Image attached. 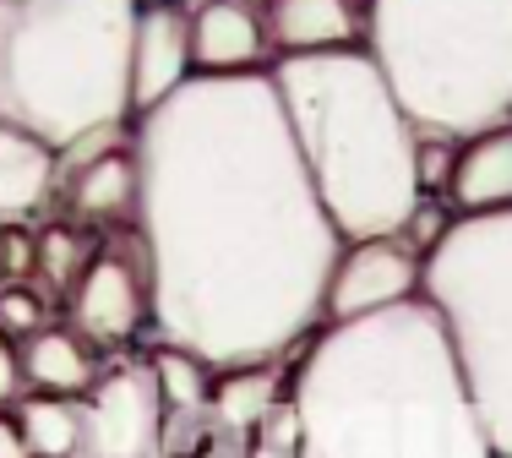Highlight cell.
Wrapping results in <instances>:
<instances>
[{
  "instance_id": "obj_1",
  "label": "cell",
  "mask_w": 512,
  "mask_h": 458,
  "mask_svg": "<svg viewBox=\"0 0 512 458\" xmlns=\"http://www.w3.org/2000/svg\"><path fill=\"white\" fill-rule=\"evenodd\" d=\"M131 153L153 328L213 371L273 366L322 317L344 251L273 77H191Z\"/></svg>"
},
{
  "instance_id": "obj_2",
  "label": "cell",
  "mask_w": 512,
  "mask_h": 458,
  "mask_svg": "<svg viewBox=\"0 0 512 458\" xmlns=\"http://www.w3.org/2000/svg\"><path fill=\"white\" fill-rule=\"evenodd\" d=\"M289 404L300 458H496L431 300L333 322L300 360Z\"/></svg>"
},
{
  "instance_id": "obj_3",
  "label": "cell",
  "mask_w": 512,
  "mask_h": 458,
  "mask_svg": "<svg viewBox=\"0 0 512 458\" xmlns=\"http://www.w3.org/2000/svg\"><path fill=\"white\" fill-rule=\"evenodd\" d=\"M316 202L344 240L398 235L420 202L414 180V120L387 88L371 50L284 55L273 71Z\"/></svg>"
},
{
  "instance_id": "obj_4",
  "label": "cell",
  "mask_w": 512,
  "mask_h": 458,
  "mask_svg": "<svg viewBox=\"0 0 512 458\" xmlns=\"http://www.w3.org/2000/svg\"><path fill=\"white\" fill-rule=\"evenodd\" d=\"M137 0H0V120L71 153L131 115Z\"/></svg>"
},
{
  "instance_id": "obj_5",
  "label": "cell",
  "mask_w": 512,
  "mask_h": 458,
  "mask_svg": "<svg viewBox=\"0 0 512 458\" xmlns=\"http://www.w3.org/2000/svg\"><path fill=\"white\" fill-rule=\"evenodd\" d=\"M365 39L414 131L469 142L512 120V0H371Z\"/></svg>"
},
{
  "instance_id": "obj_6",
  "label": "cell",
  "mask_w": 512,
  "mask_h": 458,
  "mask_svg": "<svg viewBox=\"0 0 512 458\" xmlns=\"http://www.w3.org/2000/svg\"><path fill=\"white\" fill-rule=\"evenodd\" d=\"M420 300L442 317L496 458H512V208L458 213L425 257Z\"/></svg>"
},
{
  "instance_id": "obj_7",
  "label": "cell",
  "mask_w": 512,
  "mask_h": 458,
  "mask_svg": "<svg viewBox=\"0 0 512 458\" xmlns=\"http://www.w3.org/2000/svg\"><path fill=\"white\" fill-rule=\"evenodd\" d=\"M82 453L88 458H158L164 453V399L148 360L104 371L82 393Z\"/></svg>"
},
{
  "instance_id": "obj_8",
  "label": "cell",
  "mask_w": 512,
  "mask_h": 458,
  "mask_svg": "<svg viewBox=\"0 0 512 458\" xmlns=\"http://www.w3.org/2000/svg\"><path fill=\"white\" fill-rule=\"evenodd\" d=\"M425 284V257L409 251L398 235H371V240H349L333 262L322 311L333 322H360L376 311H393L404 300H420Z\"/></svg>"
},
{
  "instance_id": "obj_9",
  "label": "cell",
  "mask_w": 512,
  "mask_h": 458,
  "mask_svg": "<svg viewBox=\"0 0 512 458\" xmlns=\"http://www.w3.org/2000/svg\"><path fill=\"white\" fill-rule=\"evenodd\" d=\"M191 17L180 6L148 0L137 11V33H131V115H148L169 93L191 82Z\"/></svg>"
},
{
  "instance_id": "obj_10",
  "label": "cell",
  "mask_w": 512,
  "mask_h": 458,
  "mask_svg": "<svg viewBox=\"0 0 512 458\" xmlns=\"http://www.w3.org/2000/svg\"><path fill=\"white\" fill-rule=\"evenodd\" d=\"M148 317V279L120 251H99L71 284V322L93 344H120Z\"/></svg>"
},
{
  "instance_id": "obj_11",
  "label": "cell",
  "mask_w": 512,
  "mask_h": 458,
  "mask_svg": "<svg viewBox=\"0 0 512 458\" xmlns=\"http://www.w3.org/2000/svg\"><path fill=\"white\" fill-rule=\"evenodd\" d=\"M191 17V66L197 77H240L267 55V22L251 0H202Z\"/></svg>"
},
{
  "instance_id": "obj_12",
  "label": "cell",
  "mask_w": 512,
  "mask_h": 458,
  "mask_svg": "<svg viewBox=\"0 0 512 458\" xmlns=\"http://www.w3.org/2000/svg\"><path fill=\"white\" fill-rule=\"evenodd\" d=\"M82 170H71V208L82 213V219H137V153L120 148L115 131H104V137L82 142ZM71 153H60V159H71Z\"/></svg>"
},
{
  "instance_id": "obj_13",
  "label": "cell",
  "mask_w": 512,
  "mask_h": 458,
  "mask_svg": "<svg viewBox=\"0 0 512 458\" xmlns=\"http://www.w3.org/2000/svg\"><path fill=\"white\" fill-rule=\"evenodd\" d=\"M447 202L458 213H502L512 208V120L469 137L458 148L453 180H447Z\"/></svg>"
},
{
  "instance_id": "obj_14",
  "label": "cell",
  "mask_w": 512,
  "mask_h": 458,
  "mask_svg": "<svg viewBox=\"0 0 512 458\" xmlns=\"http://www.w3.org/2000/svg\"><path fill=\"white\" fill-rule=\"evenodd\" d=\"M267 39L284 55H327L349 50L360 33V6L355 0H267Z\"/></svg>"
},
{
  "instance_id": "obj_15",
  "label": "cell",
  "mask_w": 512,
  "mask_h": 458,
  "mask_svg": "<svg viewBox=\"0 0 512 458\" xmlns=\"http://www.w3.org/2000/svg\"><path fill=\"white\" fill-rule=\"evenodd\" d=\"M60 180V159L28 131L0 120V224H28L50 202Z\"/></svg>"
},
{
  "instance_id": "obj_16",
  "label": "cell",
  "mask_w": 512,
  "mask_h": 458,
  "mask_svg": "<svg viewBox=\"0 0 512 458\" xmlns=\"http://www.w3.org/2000/svg\"><path fill=\"white\" fill-rule=\"evenodd\" d=\"M17 360H22V382H33L39 393H55V399H82V393L99 382L82 333H66V328L33 333V339L17 349Z\"/></svg>"
},
{
  "instance_id": "obj_17",
  "label": "cell",
  "mask_w": 512,
  "mask_h": 458,
  "mask_svg": "<svg viewBox=\"0 0 512 458\" xmlns=\"http://www.w3.org/2000/svg\"><path fill=\"white\" fill-rule=\"evenodd\" d=\"M278 399H284V382H278L273 366H235V371H224V382H213L207 420H213V431L251 437Z\"/></svg>"
},
{
  "instance_id": "obj_18",
  "label": "cell",
  "mask_w": 512,
  "mask_h": 458,
  "mask_svg": "<svg viewBox=\"0 0 512 458\" xmlns=\"http://www.w3.org/2000/svg\"><path fill=\"white\" fill-rule=\"evenodd\" d=\"M17 431L33 458H71L82 453V409L77 399H55V393H33L17 404Z\"/></svg>"
},
{
  "instance_id": "obj_19",
  "label": "cell",
  "mask_w": 512,
  "mask_h": 458,
  "mask_svg": "<svg viewBox=\"0 0 512 458\" xmlns=\"http://www.w3.org/2000/svg\"><path fill=\"white\" fill-rule=\"evenodd\" d=\"M148 371L158 382V399H164V415H202L207 399H213V366L197 360L191 349H153L148 355Z\"/></svg>"
},
{
  "instance_id": "obj_20",
  "label": "cell",
  "mask_w": 512,
  "mask_h": 458,
  "mask_svg": "<svg viewBox=\"0 0 512 458\" xmlns=\"http://www.w3.org/2000/svg\"><path fill=\"white\" fill-rule=\"evenodd\" d=\"M44 317H50V306H44V295L33 284H22V279L0 284V339L28 344L33 333H44Z\"/></svg>"
},
{
  "instance_id": "obj_21",
  "label": "cell",
  "mask_w": 512,
  "mask_h": 458,
  "mask_svg": "<svg viewBox=\"0 0 512 458\" xmlns=\"http://www.w3.org/2000/svg\"><path fill=\"white\" fill-rule=\"evenodd\" d=\"M246 458H300V415L289 399H278L262 415V426L246 442Z\"/></svg>"
},
{
  "instance_id": "obj_22",
  "label": "cell",
  "mask_w": 512,
  "mask_h": 458,
  "mask_svg": "<svg viewBox=\"0 0 512 458\" xmlns=\"http://www.w3.org/2000/svg\"><path fill=\"white\" fill-rule=\"evenodd\" d=\"M39 273L50 284H77L82 279V240L71 235L66 224H55L39 235Z\"/></svg>"
},
{
  "instance_id": "obj_23",
  "label": "cell",
  "mask_w": 512,
  "mask_h": 458,
  "mask_svg": "<svg viewBox=\"0 0 512 458\" xmlns=\"http://www.w3.org/2000/svg\"><path fill=\"white\" fill-rule=\"evenodd\" d=\"M453 164H458L453 137H431V131H420V142H414V180H420V197H436V191H447V180H453Z\"/></svg>"
},
{
  "instance_id": "obj_24",
  "label": "cell",
  "mask_w": 512,
  "mask_h": 458,
  "mask_svg": "<svg viewBox=\"0 0 512 458\" xmlns=\"http://www.w3.org/2000/svg\"><path fill=\"white\" fill-rule=\"evenodd\" d=\"M447 229H453V213H447L436 197H420L414 213L404 219V229H398V240H404L409 251H420V257H431V251L447 240Z\"/></svg>"
},
{
  "instance_id": "obj_25",
  "label": "cell",
  "mask_w": 512,
  "mask_h": 458,
  "mask_svg": "<svg viewBox=\"0 0 512 458\" xmlns=\"http://www.w3.org/2000/svg\"><path fill=\"white\" fill-rule=\"evenodd\" d=\"M0 273H6V279L39 273V240H33L22 224H0Z\"/></svg>"
},
{
  "instance_id": "obj_26",
  "label": "cell",
  "mask_w": 512,
  "mask_h": 458,
  "mask_svg": "<svg viewBox=\"0 0 512 458\" xmlns=\"http://www.w3.org/2000/svg\"><path fill=\"white\" fill-rule=\"evenodd\" d=\"M22 388V360L17 349H11V339H0V404H11Z\"/></svg>"
},
{
  "instance_id": "obj_27",
  "label": "cell",
  "mask_w": 512,
  "mask_h": 458,
  "mask_svg": "<svg viewBox=\"0 0 512 458\" xmlns=\"http://www.w3.org/2000/svg\"><path fill=\"white\" fill-rule=\"evenodd\" d=\"M0 458H33L22 431H17V420H6V415H0Z\"/></svg>"
},
{
  "instance_id": "obj_28",
  "label": "cell",
  "mask_w": 512,
  "mask_h": 458,
  "mask_svg": "<svg viewBox=\"0 0 512 458\" xmlns=\"http://www.w3.org/2000/svg\"><path fill=\"white\" fill-rule=\"evenodd\" d=\"M355 6H371V0H355Z\"/></svg>"
},
{
  "instance_id": "obj_29",
  "label": "cell",
  "mask_w": 512,
  "mask_h": 458,
  "mask_svg": "<svg viewBox=\"0 0 512 458\" xmlns=\"http://www.w3.org/2000/svg\"><path fill=\"white\" fill-rule=\"evenodd\" d=\"M71 458H88V453H71Z\"/></svg>"
}]
</instances>
